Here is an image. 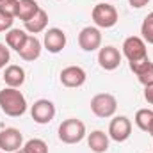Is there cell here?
Returning a JSON list of instances; mask_svg holds the SVG:
<instances>
[{
  "mask_svg": "<svg viewBox=\"0 0 153 153\" xmlns=\"http://www.w3.org/2000/svg\"><path fill=\"white\" fill-rule=\"evenodd\" d=\"M59 80L64 87H70V89H75V87H82L87 80V73L84 68L80 66H66L61 75H59Z\"/></svg>",
  "mask_w": 153,
  "mask_h": 153,
  "instance_id": "obj_10",
  "label": "cell"
},
{
  "mask_svg": "<svg viewBox=\"0 0 153 153\" xmlns=\"http://www.w3.org/2000/svg\"><path fill=\"white\" fill-rule=\"evenodd\" d=\"M9 59H11L9 46H7V45H4V43H0V70L7 68V62H9Z\"/></svg>",
  "mask_w": 153,
  "mask_h": 153,
  "instance_id": "obj_25",
  "label": "cell"
},
{
  "mask_svg": "<svg viewBox=\"0 0 153 153\" xmlns=\"http://www.w3.org/2000/svg\"><path fill=\"white\" fill-rule=\"evenodd\" d=\"M130 70L135 73V76L144 87L153 85V62L150 61V57L139 62H130Z\"/></svg>",
  "mask_w": 153,
  "mask_h": 153,
  "instance_id": "obj_13",
  "label": "cell"
},
{
  "mask_svg": "<svg viewBox=\"0 0 153 153\" xmlns=\"http://www.w3.org/2000/svg\"><path fill=\"white\" fill-rule=\"evenodd\" d=\"M78 46L84 52H94L102 48V32L98 27H84L78 32Z\"/></svg>",
  "mask_w": 153,
  "mask_h": 153,
  "instance_id": "obj_9",
  "label": "cell"
},
{
  "mask_svg": "<svg viewBox=\"0 0 153 153\" xmlns=\"http://www.w3.org/2000/svg\"><path fill=\"white\" fill-rule=\"evenodd\" d=\"M14 153H25V150L22 148V150H18V152H14Z\"/></svg>",
  "mask_w": 153,
  "mask_h": 153,
  "instance_id": "obj_29",
  "label": "cell"
},
{
  "mask_svg": "<svg viewBox=\"0 0 153 153\" xmlns=\"http://www.w3.org/2000/svg\"><path fill=\"white\" fill-rule=\"evenodd\" d=\"M0 109L9 117H20L27 112V100L16 87H4L0 91Z\"/></svg>",
  "mask_w": 153,
  "mask_h": 153,
  "instance_id": "obj_1",
  "label": "cell"
},
{
  "mask_svg": "<svg viewBox=\"0 0 153 153\" xmlns=\"http://www.w3.org/2000/svg\"><path fill=\"white\" fill-rule=\"evenodd\" d=\"M134 121H135V125H137L139 130L148 132L150 126H152V121H153V111L152 109H139V111L135 112Z\"/></svg>",
  "mask_w": 153,
  "mask_h": 153,
  "instance_id": "obj_20",
  "label": "cell"
},
{
  "mask_svg": "<svg viewBox=\"0 0 153 153\" xmlns=\"http://www.w3.org/2000/svg\"><path fill=\"white\" fill-rule=\"evenodd\" d=\"M132 135V121L126 116H114L109 125V137L116 143H125Z\"/></svg>",
  "mask_w": 153,
  "mask_h": 153,
  "instance_id": "obj_8",
  "label": "cell"
},
{
  "mask_svg": "<svg viewBox=\"0 0 153 153\" xmlns=\"http://www.w3.org/2000/svg\"><path fill=\"white\" fill-rule=\"evenodd\" d=\"M2 2H4V0H0V4H2Z\"/></svg>",
  "mask_w": 153,
  "mask_h": 153,
  "instance_id": "obj_30",
  "label": "cell"
},
{
  "mask_svg": "<svg viewBox=\"0 0 153 153\" xmlns=\"http://www.w3.org/2000/svg\"><path fill=\"white\" fill-rule=\"evenodd\" d=\"M91 18L94 22V27L98 29H112L117 20H119V14H117V9L114 5L107 4V2H100L93 7L91 11Z\"/></svg>",
  "mask_w": 153,
  "mask_h": 153,
  "instance_id": "obj_4",
  "label": "cell"
},
{
  "mask_svg": "<svg viewBox=\"0 0 153 153\" xmlns=\"http://www.w3.org/2000/svg\"><path fill=\"white\" fill-rule=\"evenodd\" d=\"M141 38L144 39V43L153 45V11L148 13V16L143 20V25H141Z\"/></svg>",
  "mask_w": 153,
  "mask_h": 153,
  "instance_id": "obj_21",
  "label": "cell"
},
{
  "mask_svg": "<svg viewBox=\"0 0 153 153\" xmlns=\"http://www.w3.org/2000/svg\"><path fill=\"white\" fill-rule=\"evenodd\" d=\"M13 23H14V18L4 14V13L0 11V32H7V30H11V29H13Z\"/></svg>",
  "mask_w": 153,
  "mask_h": 153,
  "instance_id": "obj_24",
  "label": "cell"
},
{
  "mask_svg": "<svg viewBox=\"0 0 153 153\" xmlns=\"http://www.w3.org/2000/svg\"><path fill=\"white\" fill-rule=\"evenodd\" d=\"M148 134H150V135L153 137V121H152V126H150V130H148Z\"/></svg>",
  "mask_w": 153,
  "mask_h": 153,
  "instance_id": "obj_28",
  "label": "cell"
},
{
  "mask_svg": "<svg viewBox=\"0 0 153 153\" xmlns=\"http://www.w3.org/2000/svg\"><path fill=\"white\" fill-rule=\"evenodd\" d=\"M18 2L20 0H4L0 4V11L11 18H16V13H18Z\"/></svg>",
  "mask_w": 153,
  "mask_h": 153,
  "instance_id": "obj_23",
  "label": "cell"
},
{
  "mask_svg": "<svg viewBox=\"0 0 153 153\" xmlns=\"http://www.w3.org/2000/svg\"><path fill=\"white\" fill-rule=\"evenodd\" d=\"M25 153H48V144L43 139H29L23 144Z\"/></svg>",
  "mask_w": 153,
  "mask_h": 153,
  "instance_id": "obj_22",
  "label": "cell"
},
{
  "mask_svg": "<svg viewBox=\"0 0 153 153\" xmlns=\"http://www.w3.org/2000/svg\"><path fill=\"white\" fill-rule=\"evenodd\" d=\"M91 112L96 116V117H102V119H107V117H112L117 111V100H116L114 94L111 93H98L91 98Z\"/></svg>",
  "mask_w": 153,
  "mask_h": 153,
  "instance_id": "obj_3",
  "label": "cell"
},
{
  "mask_svg": "<svg viewBox=\"0 0 153 153\" xmlns=\"http://www.w3.org/2000/svg\"><path fill=\"white\" fill-rule=\"evenodd\" d=\"M123 55L128 59V64L130 62H139V61H144L148 59V48H146V43L144 39L139 38V36H130L123 41Z\"/></svg>",
  "mask_w": 153,
  "mask_h": 153,
  "instance_id": "obj_5",
  "label": "cell"
},
{
  "mask_svg": "<svg viewBox=\"0 0 153 153\" xmlns=\"http://www.w3.org/2000/svg\"><path fill=\"white\" fill-rule=\"evenodd\" d=\"M46 25H48V13L45 9H39L29 22H25V30L29 34L36 36L39 32H45L46 30Z\"/></svg>",
  "mask_w": 153,
  "mask_h": 153,
  "instance_id": "obj_17",
  "label": "cell"
},
{
  "mask_svg": "<svg viewBox=\"0 0 153 153\" xmlns=\"http://www.w3.org/2000/svg\"><path fill=\"white\" fill-rule=\"evenodd\" d=\"M23 148V134L18 128H4L0 130V152L14 153Z\"/></svg>",
  "mask_w": 153,
  "mask_h": 153,
  "instance_id": "obj_6",
  "label": "cell"
},
{
  "mask_svg": "<svg viewBox=\"0 0 153 153\" xmlns=\"http://www.w3.org/2000/svg\"><path fill=\"white\" fill-rule=\"evenodd\" d=\"M30 116L38 125H48L55 117V105L46 98H39L30 107Z\"/></svg>",
  "mask_w": 153,
  "mask_h": 153,
  "instance_id": "obj_7",
  "label": "cell"
},
{
  "mask_svg": "<svg viewBox=\"0 0 153 153\" xmlns=\"http://www.w3.org/2000/svg\"><path fill=\"white\" fill-rule=\"evenodd\" d=\"M85 137V125L76 117H68L59 125V141L64 144H76Z\"/></svg>",
  "mask_w": 153,
  "mask_h": 153,
  "instance_id": "obj_2",
  "label": "cell"
},
{
  "mask_svg": "<svg viewBox=\"0 0 153 153\" xmlns=\"http://www.w3.org/2000/svg\"><path fill=\"white\" fill-rule=\"evenodd\" d=\"M144 100H146L150 105H153V85L144 87Z\"/></svg>",
  "mask_w": 153,
  "mask_h": 153,
  "instance_id": "obj_27",
  "label": "cell"
},
{
  "mask_svg": "<svg viewBox=\"0 0 153 153\" xmlns=\"http://www.w3.org/2000/svg\"><path fill=\"white\" fill-rule=\"evenodd\" d=\"M27 38H29V34H27L25 29H11V30L5 32V45L9 46V50L20 52L23 48Z\"/></svg>",
  "mask_w": 153,
  "mask_h": 153,
  "instance_id": "obj_18",
  "label": "cell"
},
{
  "mask_svg": "<svg viewBox=\"0 0 153 153\" xmlns=\"http://www.w3.org/2000/svg\"><path fill=\"white\" fill-rule=\"evenodd\" d=\"M4 82L7 87H22L25 84V70L18 64H9L4 70Z\"/></svg>",
  "mask_w": 153,
  "mask_h": 153,
  "instance_id": "obj_15",
  "label": "cell"
},
{
  "mask_svg": "<svg viewBox=\"0 0 153 153\" xmlns=\"http://www.w3.org/2000/svg\"><path fill=\"white\" fill-rule=\"evenodd\" d=\"M121 52L116 48V46H103V48H100V52H98V64H100V68L102 70H105V71H114L119 68V64H121Z\"/></svg>",
  "mask_w": 153,
  "mask_h": 153,
  "instance_id": "obj_12",
  "label": "cell"
},
{
  "mask_svg": "<svg viewBox=\"0 0 153 153\" xmlns=\"http://www.w3.org/2000/svg\"><path fill=\"white\" fill-rule=\"evenodd\" d=\"M39 9V4L36 0H20L18 2V13H16V18H20L23 23L25 22H29L36 13H38Z\"/></svg>",
  "mask_w": 153,
  "mask_h": 153,
  "instance_id": "obj_19",
  "label": "cell"
},
{
  "mask_svg": "<svg viewBox=\"0 0 153 153\" xmlns=\"http://www.w3.org/2000/svg\"><path fill=\"white\" fill-rule=\"evenodd\" d=\"M66 32L62 29L52 27L48 30H45V38H43V46L50 52V53H59L64 50L66 46Z\"/></svg>",
  "mask_w": 153,
  "mask_h": 153,
  "instance_id": "obj_11",
  "label": "cell"
},
{
  "mask_svg": "<svg viewBox=\"0 0 153 153\" xmlns=\"http://www.w3.org/2000/svg\"><path fill=\"white\" fill-rule=\"evenodd\" d=\"M0 153H4V152H0Z\"/></svg>",
  "mask_w": 153,
  "mask_h": 153,
  "instance_id": "obj_31",
  "label": "cell"
},
{
  "mask_svg": "<svg viewBox=\"0 0 153 153\" xmlns=\"http://www.w3.org/2000/svg\"><path fill=\"white\" fill-rule=\"evenodd\" d=\"M148 2H150V0H128L130 7H134V9H141V7L148 5Z\"/></svg>",
  "mask_w": 153,
  "mask_h": 153,
  "instance_id": "obj_26",
  "label": "cell"
},
{
  "mask_svg": "<svg viewBox=\"0 0 153 153\" xmlns=\"http://www.w3.org/2000/svg\"><path fill=\"white\" fill-rule=\"evenodd\" d=\"M41 50H43V43H41L36 36L29 34V38H27V41H25L23 48H22L18 53H20V57H22L23 61H27V62H34L36 59H39Z\"/></svg>",
  "mask_w": 153,
  "mask_h": 153,
  "instance_id": "obj_14",
  "label": "cell"
},
{
  "mask_svg": "<svg viewBox=\"0 0 153 153\" xmlns=\"http://www.w3.org/2000/svg\"><path fill=\"white\" fill-rule=\"evenodd\" d=\"M109 134H105L103 130H93L87 135V146L94 153H105L109 150Z\"/></svg>",
  "mask_w": 153,
  "mask_h": 153,
  "instance_id": "obj_16",
  "label": "cell"
}]
</instances>
